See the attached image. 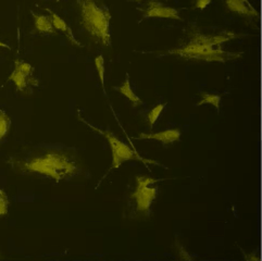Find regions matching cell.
<instances>
[{"label": "cell", "instance_id": "1", "mask_svg": "<svg viewBox=\"0 0 262 261\" xmlns=\"http://www.w3.org/2000/svg\"><path fill=\"white\" fill-rule=\"evenodd\" d=\"M10 164L20 173L47 176L57 183L72 179L81 171L72 153L57 148L43 150L27 158H12Z\"/></svg>", "mask_w": 262, "mask_h": 261}, {"label": "cell", "instance_id": "2", "mask_svg": "<svg viewBox=\"0 0 262 261\" xmlns=\"http://www.w3.org/2000/svg\"><path fill=\"white\" fill-rule=\"evenodd\" d=\"M240 36L241 35L233 32H223L220 34L193 33L187 44L180 48L169 50L166 53L187 59V60L205 62L235 61L243 56V53L225 51L222 49V45Z\"/></svg>", "mask_w": 262, "mask_h": 261}, {"label": "cell", "instance_id": "3", "mask_svg": "<svg viewBox=\"0 0 262 261\" xmlns=\"http://www.w3.org/2000/svg\"><path fill=\"white\" fill-rule=\"evenodd\" d=\"M81 24L95 41L104 46L111 45V12L101 0H76Z\"/></svg>", "mask_w": 262, "mask_h": 261}, {"label": "cell", "instance_id": "4", "mask_svg": "<svg viewBox=\"0 0 262 261\" xmlns=\"http://www.w3.org/2000/svg\"><path fill=\"white\" fill-rule=\"evenodd\" d=\"M135 183L136 186L131 197L134 199L136 209L138 212L142 213L144 216H149L151 206L159 193V181L150 176L138 175L135 177Z\"/></svg>", "mask_w": 262, "mask_h": 261}, {"label": "cell", "instance_id": "5", "mask_svg": "<svg viewBox=\"0 0 262 261\" xmlns=\"http://www.w3.org/2000/svg\"><path fill=\"white\" fill-rule=\"evenodd\" d=\"M80 120L84 122L87 127H89L92 130H94L95 132H97L100 135H103L104 137L107 139V141H108L109 147L111 149V155H112L111 170L120 168L122 163L130 161V160H141V161L148 162V163L152 162V161H150V160H148L147 161V160H145L144 158H141L137 152L134 151L133 149H131L130 146H128L127 144H124L122 140L119 139L116 135H113L112 133H110L109 130H104L94 127V126H92V124H89L88 122H86L85 120H83L82 118H80Z\"/></svg>", "mask_w": 262, "mask_h": 261}, {"label": "cell", "instance_id": "6", "mask_svg": "<svg viewBox=\"0 0 262 261\" xmlns=\"http://www.w3.org/2000/svg\"><path fill=\"white\" fill-rule=\"evenodd\" d=\"M8 81L13 82L16 91L22 94H29L32 88L38 85V81L34 76V68L31 64L15 59L12 73L9 75Z\"/></svg>", "mask_w": 262, "mask_h": 261}, {"label": "cell", "instance_id": "7", "mask_svg": "<svg viewBox=\"0 0 262 261\" xmlns=\"http://www.w3.org/2000/svg\"><path fill=\"white\" fill-rule=\"evenodd\" d=\"M141 14H142V19L157 17V19L183 21L177 9L162 3L160 0H149V1L147 2L146 7L144 9H141Z\"/></svg>", "mask_w": 262, "mask_h": 261}, {"label": "cell", "instance_id": "8", "mask_svg": "<svg viewBox=\"0 0 262 261\" xmlns=\"http://www.w3.org/2000/svg\"><path fill=\"white\" fill-rule=\"evenodd\" d=\"M224 3L229 11L242 16L255 17L258 19L259 12L249 0H224Z\"/></svg>", "mask_w": 262, "mask_h": 261}, {"label": "cell", "instance_id": "9", "mask_svg": "<svg viewBox=\"0 0 262 261\" xmlns=\"http://www.w3.org/2000/svg\"><path fill=\"white\" fill-rule=\"evenodd\" d=\"M181 135L182 132L180 129H169V130H161V132L158 133H149V134L141 133L138 136V139H152V140L160 141V143H162L164 145H169L180 140Z\"/></svg>", "mask_w": 262, "mask_h": 261}, {"label": "cell", "instance_id": "10", "mask_svg": "<svg viewBox=\"0 0 262 261\" xmlns=\"http://www.w3.org/2000/svg\"><path fill=\"white\" fill-rule=\"evenodd\" d=\"M45 10L49 13L53 26H55L57 31H60L65 35V37H67V39L70 41V44H72L73 46L76 47H83L80 41H77V39L75 38L74 34L72 32V28L67 24V22H65L60 15H58L56 12H53V11H51L49 8H45Z\"/></svg>", "mask_w": 262, "mask_h": 261}, {"label": "cell", "instance_id": "11", "mask_svg": "<svg viewBox=\"0 0 262 261\" xmlns=\"http://www.w3.org/2000/svg\"><path fill=\"white\" fill-rule=\"evenodd\" d=\"M31 14L34 19V26L35 31L39 34H49L57 36V29L55 28L52 24V21L49 15H44V14H37L31 11Z\"/></svg>", "mask_w": 262, "mask_h": 261}, {"label": "cell", "instance_id": "12", "mask_svg": "<svg viewBox=\"0 0 262 261\" xmlns=\"http://www.w3.org/2000/svg\"><path fill=\"white\" fill-rule=\"evenodd\" d=\"M116 90L121 95H123V96L127 97L130 102L133 104L134 107L142 105V100L132 90V86H131V82H130V75L128 73H127V75H125V81L122 83L120 86L116 87Z\"/></svg>", "mask_w": 262, "mask_h": 261}, {"label": "cell", "instance_id": "13", "mask_svg": "<svg viewBox=\"0 0 262 261\" xmlns=\"http://www.w3.org/2000/svg\"><path fill=\"white\" fill-rule=\"evenodd\" d=\"M206 104L213 106L219 112L220 107H221V95L211 94V93H201V100L199 103L196 104V106L199 107Z\"/></svg>", "mask_w": 262, "mask_h": 261}, {"label": "cell", "instance_id": "14", "mask_svg": "<svg viewBox=\"0 0 262 261\" xmlns=\"http://www.w3.org/2000/svg\"><path fill=\"white\" fill-rule=\"evenodd\" d=\"M11 127V119L4 110H0V140L4 138Z\"/></svg>", "mask_w": 262, "mask_h": 261}, {"label": "cell", "instance_id": "15", "mask_svg": "<svg viewBox=\"0 0 262 261\" xmlns=\"http://www.w3.org/2000/svg\"><path fill=\"white\" fill-rule=\"evenodd\" d=\"M94 63H95V67H96V71H97L98 76H99V81L101 83V87H103L105 95H107L106 88H105V71H106L105 70V58L100 55V56L95 58Z\"/></svg>", "mask_w": 262, "mask_h": 261}, {"label": "cell", "instance_id": "16", "mask_svg": "<svg viewBox=\"0 0 262 261\" xmlns=\"http://www.w3.org/2000/svg\"><path fill=\"white\" fill-rule=\"evenodd\" d=\"M163 109H164V104H160V105H157L156 107H154V108H152L149 112H148L147 120H148V122H149L150 128H152L154 126V123L157 122L160 115L162 114Z\"/></svg>", "mask_w": 262, "mask_h": 261}, {"label": "cell", "instance_id": "17", "mask_svg": "<svg viewBox=\"0 0 262 261\" xmlns=\"http://www.w3.org/2000/svg\"><path fill=\"white\" fill-rule=\"evenodd\" d=\"M9 205L10 200L7 193H5L2 188H0V217H3L9 211Z\"/></svg>", "mask_w": 262, "mask_h": 261}, {"label": "cell", "instance_id": "18", "mask_svg": "<svg viewBox=\"0 0 262 261\" xmlns=\"http://www.w3.org/2000/svg\"><path fill=\"white\" fill-rule=\"evenodd\" d=\"M175 249L177 252L178 255V258L182 259V260H192V256L188 254V252L186 251V248L183 246V244H181V242L176 240L175 241Z\"/></svg>", "mask_w": 262, "mask_h": 261}, {"label": "cell", "instance_id": "19", "mask_svg": "<svg viewBox=\"0 0 262 261\" xmlns=\"http://www.w3.org/2000/svg\"><path fill=\"white\" fill-rule=\"evenodd\" d=\"M212 0H195V8L205 10L211 3Z\"/></svg>", "mask_w": 262, "mask_h": 261}, {"label": "cell", "instance_id": "20", "mask_svg": "<svg viewBox=\"0 0 262 261\" xmlns=\"http://www.w3.org/2000/svg\"><path fill=\"white\" fill-rule=\"evenodd\" d=\"M245 258H246L247 260H249V261H250V260H259V257H255L253 254L250 255V256H246Z\"/></svg>", "mask_w": 262, "mask_h": 261}, {"label": "cell", "instance_id": "21", "mask_svg": "<svg viewBox=\"0 0 262 261\" xmlns=\"http://www.w3.org/2000/svg\"><path fill=\"white\" fill-rule=\"evenodd\" d=\"M0 47H4V48H9V46H7L5 44L1 43V41H0Z\"/></svg>", "mask_w": 262, "mask_h": 261}, {"label": "cell", "instance_id": "22", "mask_svg": "<svg viewBox=\"0 0 262 261\" xmlns=\"http://www.w3.org/2000/svg\"><path fill=\"white\" fill-rule=\"evenodd\" d=\"M133 1H135V2H140L141 0H133Z\"/></svg>", "mask_w": 262, "mask_h": 261}, {"label": "cell", "instance_id": "23", "mask_svg": "<svg viewBox=\"0 0 262 261\" xmlns=\"http://www.w3.org/2000/svg\"><path fill=\"white\" fill-rule=\"evenodd\" d=\"M56 1H60V0H56Z\"/></svg>", "mask_w": 262, "mask_h": 261}]
</instances>
